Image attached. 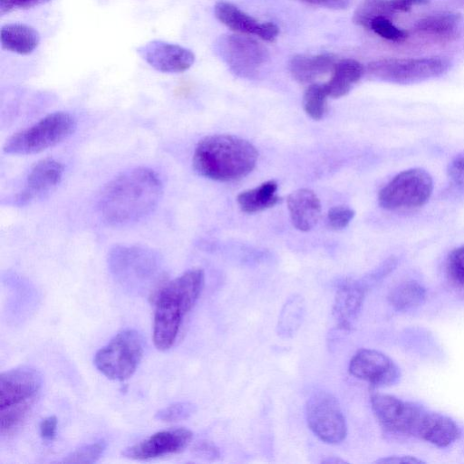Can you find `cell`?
I'll use <instances>...</instances> for the list:
<instances>
[{
	"instance_id": "obj_20",
	"label": "cell",
	"mask_w": 464,
	"mask_h": 464,
	"mask_svg": "<svg viewBox=\"0 0 464 464\" xmlns=\"http://www.w3.org/2000/svg\"><path fill=\"white\" fill-rule=\"evenodd\" d=\"M286 203L291 221L296 229L307 232L317 224L321 216V203L313 190L296 189L288 195Z\"/></svg>"
},
{
	"instance_id": "obj_10",
	"label": "cell",
	"mask_w": 464,
	"mask_h": 464,
	"mask_svg": "<svg viewBox=\"0 0 464 464\" xmlns=\"http://www.w3.org/2000/svg\"><path fill=\"white\" fill-rule=\"evenodd\" d=\"M305 415L310 430L324 442L337 444L345 439V417L339 401L330 392H314L307 400Z\"/></svg>"
},
{
	"instance_id": "obj_39",
	"label": "cell",
	"mask_w": 464,
	"mask_h": 464,
	"mask_svg": "<svg viewBox=\"0 0 464 464\" xmlns=\"http://www.w3.org/2000/svg\"><path fill=\"white\" fill-rule=\"evenodd\" d=\"M430 0H390L394 12H409L416 5H426Z\"/></svg>"
},
{
	"instance_id": "obj_35",
	"label": "cell",
	"mask_w": 464,
	"mask_h": 464,
	"mask_svg": "<svg viewBox=\"0 0 464 464\" xmlns=\"http://www.w3.org/2000/svg\"><path fill=\"white\" fill-rule=\"evenodd\" d=\"M192 452L197 458L206 460H216L220 457L219 449L208 440H200L192 447Z\"/></svg>"
},
{
	"instance_id": "obj_6",
	"label": "cell",
	"mask_w": 464,
	"mask_h": 464,
	"mask_svg": "<svg viewBox=\"0 0 464 464\" xmlns=\"http://www.w3.org/2000/svg\"><path fill=\"white\" fill-rule=\"evenodd\" d=\"M144 353V340L134 329L118 333L95 354L97 370L111 380L124 381L137 370Z\"/></svg>"
},
{
	"instance_id": "obj_27",
	"label": "cell",
	"mask_w": 464,
	"mask_h": 464,
	"mask_svg": "<svg viewBox=\"0 0 464 464\" xmlns=\"http://www.w3.org/2000/svg\"><path fill=\"white\" fill-rule=\"evenodd\" d=\"M426 296L424 287L415 281L397 285L389 295L390 304L399 311H406L421 304Z\"/></svg>"
},
{
	"instance_id": "obj_36",
	"label": "cell",
	"mask_w": 464,
	"mask_h": 464,
	"mask_svg": "<svg viewBox=\"0 0 464 464\" xmlns=\"http://www.w3.org/2000/svg\"><path fill=\"white\" fill-rule=\"evenodd\" d=\"M448 176L455 186L464 190V151L449 164Z\"/></svg>"
},
{
	"instance_id": "obj_29",
	"label": "cell",
	"mask_w": 464,
	"mask_h": 464,
	"mask_svg": "<svg viewBox=\"0 0 464 464\" xmlns=\"http://www.w3.org/2000/svg\"><path fill=\"white\" fill-rule=\"evenodd\" d=\"M329 97L324 84H310L303 97V107L305 113L313 120H321L326 111V101Z\"/></svg>"
},
{
	"instance_id": "obj_33",
	"label": "cell",
	"mask_w": 464,
	"mask_h": 464,
	"mask_svg": "<svg viewBox=\"0 0 464 464\" xmlns=\"http://www.w3.org/2000/svg\"><path fill=\"white\" fill-rule=\"evenodd\" d=\"M447 272L454 283L464 285V246L450 253L447 259Z\"/></svg>"
},
{
	"instance_id": "obj_30",
	"label": "cell",
	"mask_w": 464,
	"mask_h": 464,
	"mask_svg": "<svg viewBox=\"0 0 464 464\" xmlns=\"http://www.w3.org/2000/svg\"><path fill=\"white\" fill-rule=\"evenodd\" d=\"M106 442L100 440L90 444H83L70 452L64 459L65 463L91 464L96 462L103 454Z\"/></svg>"
},
{
	"instance_id": "obj_38",
	"label": "cell",
	"mask_w": 464,
	"mask_h": 464,
	"mask_svg": "<svg viewBox=\"0 0 464 464\" xmlns=\"http://www.w3.org/2000/svg\"><path fill=\"white\" fill-rule=\"evenodd\" d=\"M40 435L44 440H53L56 434L57 419L55 416L44 418L39 426Z\"/></svg>"
},
{
	"instance_id": "obj_4",
	"label": "cell",
	"mask_w": 464,
	"mask_h": 464,
	"mask_svg": "<svg viewBox=\"0 0 464 464\" xmlns=\"http://www.w3.org/2000/svg\"><path fill=\"white\" fill-rule=\"evenodd\" d=\"M108 265L114 278L130 290H149L151 295L165 282L161 279L160 256L151 249L115 246L109 254Z\"/></svg>"
},
{
	"instance_id": "obj_3",
	"label": "cell",
	"mask_w": 464,
	"mask_h": 464,
	"mask_svg": "<svg viewBox=\"0 0 464 464\" xmlns=\"http://www.w3.org/2000/svg\"><path fill=\"white\" fill-rule=\"evenodd\" d=\"M258 151L248 140L230 134L201 139L194 150V170L217 181H232L247 176L256 167Z\"/></svg>"
},
{
	"instance_id": "obj_18",
	"label": "cell",
	"mask_w": 464,
	"mask_h": 464,
	"mask_svg": "<svg viewBox=\"0 0 464 464\" xmlns=\"http://www.w3.org/2000/svg\"><path fill=\"white\" fill-rule=\"evenodd\" d=\"M365 292L359 280H345L339 285L333 305V316L339 330L352 328L362 309Z\"/></svg>"
},
{
	"instance_id": "obj_23",
	"label": "cell",
	"mask_w": 464,
	"mask_h": 464,
	"mask_svg": "<svg viewBox=\"0 0 464 464\" xmlns=\"http://www.w3.org/2000/svg\"><path fill=\"white\" fill-rule=\"evenodd\" d=\"M332 77L324 83L329 97L340 98L346 95L362 78L364 69L354 59H343L335 63Z\"/></svg>"
},
{
	"instance_id": "obj_13",
	"label": "cell",
	"mask_w": 464,
	"mask_h": 464,
	"mask_svg": "<svg viewBox=\"0 0 464 464\" xmlns=\"http://www.w3.org/2000/svg\"><path fill=\"white\" fill-rule=\"evenodd\" d=\"M350 373L376 387L390 386L400 379V369L386 354L372 349H360L349 363Z\"/></svg>"
},
{
	"instance_id": "obj_24",
	"label": "cell",
	"mask_w": 464,
	"mask_h": 464,
	"mask_svg": "<svg viewBox=\"0 0 464 464\" xmlns=\"http://www.w3.org/2000/svg\"><path fill=\"white\" fill-rule=\"evenodd\" d=\"M278 185L275 180H268L258 187L242 191L237 197L240 209L248 214L260 212L276 206L281 198L277 196Z\"/></svg>"
},
{
	"instance_id": "obj_19",
	"label": "cell",
	"mask_w": 464,
	"mask_h": 464,
	"mask_svg": "<svg viewBox=\"0 0 464 464\" xmlns=\"http://www.w3.org/2000/svg\"><path fill=\"white\" fill-rule=\"evenodd\" d=\"M415 436L443 448L450 446L460 437V430L450 417L424 410L419 420Z\"/></svg>"
},
{
	"instance_id": "obj_17",
	"label": "cell",
	"mask_w": 464,
	"mask_h": 464,
	"mask_svg": "<svg viewBox=\"0 0 464 464\" xmlns=\"http://www.w3.org/2000/svg\"><path fill=\"white\" fill-rule=\"evenodd\" d=\"M214 13L220 23L237 33L253 34L267 42H274L279 34V29L274 23H260L227 2L217 3Z\"/></svg>"
},
{
	"instance_id": "obj_21",
	"label": "cell",
	"mask_w": 464,
	"mask_h": 464,
	"mask_svg": "<svg viewBox=\"0 0 464 464\" xmlns=\"http://www.w3.org/2000/svg\"><path fill=\"white\" fill-rule=\"evenodd\" d=\"M335 58L329 53L316 55L298 54L291 58L288 69L293 78L300 83H311L333 71Z\"/></svg>"
},
{
	"instance_id": "obj_31",
	"label": "cell",
	"mask_w": 464,
	"mask_h": 464,
	"mask_svg": "<svg viewBox=\"0 0 464 464\" xmlns=\"http://www.w3.org/2000/svg\"><path fill=\"white\" fill-rule=\"evenodd\" d=\"M196 411L197 406L194 403L179 401L160 409L156 412L155 418L164 422H175L189 418Z\"/></svg>"
},
{
	"instance_id": "obj_32",
	"label": "cell",
	"mask_w": 464,
	"mask_h": 464,
	"mask_svg": "<svg viewBox=\"0 0 464 464\" xmlns=\"http://www.w3.org/2000/svg\"><path fill=\"white\" fill-rule=\"evenodd\" d=\"M370 29L382 38L395 43L403 42L408 37L406 31L395 26L387 17L374 19L371 23Z\"/></svg>"
},
{
	"instance_id": "obj_7",
	"label": "cell",
	"mask_w": 464,
	"mask_h": 464,
	"mask_svg": "<svg viewBox=\"0 0 464 464\" xmlns=\"http://www.w3.org/2000/svg\"><path fill=\"white\" fill-rule=\"evenodd\" d=\"M433 190L429 172L420 168L403 170L388 182L378 194L379 205L387 210L411 209L423 206Z\"/></svg>"
},
{
	"instance_id": "obj_2",
	"label": "cell",
	"mask_w": 464,
	"mask_h": 464,
	"mask_svg": "<svg viewBox=\"0 0 464 464\" xmlns=\"http://www.w3.org/2000/svg\"><path fill=\"white\" fill-rule=\"evenodd\" d=\"M204 285V272L194 268L161 284L150 296L154 303L153 342L160 351L175 343L184 316L196 304Z\"/></svg>"
},
{
	"instance_id": "obj_41",
	"label": "cell",
	"mask_w": 464,
	"mask_h": 464,
	"mask_svg": "<svg viewBox=\"0 0 464 464\" xmlns=\"http://www.w3.org/2000/svg\"><path fill=\"white\" fill-rule=\"evenodd\" d=\"M377 463H424V461L411 456H392L376 460Z\"/></svg>"
},
{
	"instance_id": "obj_26",
	"label": "cell",
	"mask_w": 464,
	"mask_h": 464,
	"mask_svg": "<svg viewBox=\"0 0 464 464\" xmlns=\"http://www.w3.org/2000/svg\"><path fill=\"white\" fill-rule=\"evenodd\" d=\"M305 314L304 298L293 295L285 303L278 316L276 333L282 338H291L299 330Z\"/></svg>"
},
{
	"instance_id": "obj_28",
	"label": "cell",
	"mask_w": 464,
	"mask_h": 464,
	"mask_svg": "<svg viewBox=\"0 0 464 464\" xmlns=\"http://www.w3.org/2000/svg\"><path fill=\"white\" fill-rule=\"evenodd\" d=\"M394 13L390 0H363L354 11L353 21L360 26L370 29L371 23L374 19L391 18Z\"/></svg>"
},
{
	"instance_id": "obj_16",
	"label": "cell",
	"mask_w": 464,
	"mask_h": 464,
	"mask_svg": "<svg viewBox=\"0 0 464 464\" xmlns=\"http://www.w3.org/2000/svg\"><path fill=\"white\" fill-rule=\"evenodd\" d=\"M63 165L51 158L39 160L31 169L24 187L15 195L13 203L24 206L54 188L62 180Z\"/></svg>"
},
{
	"instance_id": "obj_22",
	"label": "cell",
	"mask_w": 464,
	"mask_h": 464,
	"mask_svg": "<svg viewBox=\"0 0 464 464\" xmlns=\"http://www.w3.org/2000/svg\"><path fill=\"white\" fill-rule=\"evenodd\" d=\"M2 48L18 54H30L40 43V34L34 27L20 24H8L1 28Z\"/></svg>"
},
{
	"instance_id": "obj_9",
	"label": "cell",
	"mask_w": 464,
	"mask_h": 464,
	"mask_svg": "<svg viewBox=\"0 0 464 464\" xmlns=\"http://www.w3.org/2000/svg\"><path fill=\"white\" fill-rule=\"evenodd\" d=\"M218 57L237 76L255 77L268 62L267 49L257 41L240 34L221 35L215 44Z\"/></svg>"
},
{
	"instance_id": "obj_11",
	"label": "cell",
	"mask_w": 464,
	"mask_h": 464,
	"mask_svg": "<svg viewBox=\"0 0 464 464\" xmlns=\"http://www.w3.org/2000/svg\"><path fill=\"white\" fill-rule=\"evenodd\" d=\"M43 383L38 370L31 366H19L0 375V411L33 406Z\"/></svg>"
},
{
	"instance_id": "obj_25",
	"label": "cell",
	"mask_w": 464,
	"mask_h": 464,
	"mask_svg": "<svg viewBox=\"0 0 464 464\" xmlns=\"http://www.w3.org/2000/svg\"><path fill=\"white\" fill-rule=\"evenodd\" d=\"M460 20L461 16L458 13H438L417 21L415 31L437 39H448L454 35Z\"/></svg>"
},
{
	"instance_id": "obj_14",
	"label": "cell",
	"mask_w": 464,
	"mask_h": 464,
	"mask_svg": "<svg viewBox=\"0 0 464 464\" xmlns=\"http://www.w3.org/2000/svg\"><path fill=\"white\" fill-rule=\"evenodd\" d=\"M192 437V431L186 428L161 430L126 448L122 455L131 459L147 460L176 454L188 446Z\"/></svg>"
},
{
	"instance_id": "obj_40",
	"label": "cell",
	"mask_w": 464,
	"mask_h": 464,
	"mask_svg": "<svg viewBox=\"0 0 464 464\" xmlns=\"http://www.w3.org/2000/svg\"><path fill=\"white\" fill-rule=\"evenodd\" d=\"M308 4L318 5L334 10L346 9L350 5V0H302Z\"/></svg>"
},
{
	"instance_id": "obj_8",
	"label": "cell",
	"mask_w": 464,
	"mask_h": 464,
	"mask_svg": "<svg viewBox=\"0 0 464 464\" xmlns=\"http://www.w3.org/2000/svg\"><path fill=\"white\" fill-rule=\"evenodd\" d=\"M449 67L450 62L442 57L385 58L371 62L367 71L383 82L410 84L439 77Z\"/></svg>"
},
{
	"instance_id": "obj_34",
	"label": "cell",
	"mask_w": 464,
	"mask_h": 464,
	"mask_svg": "<svg viewBox=\"0 0 464 464\" xmlns=\"http://www.w3.org/2000/svg\"><path fill=\"white\" fill-rule=\"evenodd\" d=\"M355 215L354 210L344 206H335L328 210L327 224L332 229L346 227Z\"/></svg>"
},
{
	"instance_id": "obj_37",
	"label": "cell",
	"mask_w": 464,
	"mask_h": 464,
	"mask_svg": "<svg viewBox=\"0 0 464 464\" xmlns=\"http://www.w3.org/2000/svg\"><path fill=\"white\" fill-rule=\"evenodd\" d=\"M50 0H0V13L5 14L16 9H28Z\"/></svg>"
},
{
	"instance_id": "obj_1",
	"label": "cell",
	"mask_w": 464,
	"mask_h": 464,
	"mask_svg": "<svg viewBox=\"0 0 464 464\" xmlns=\"http://www.w3.org/2000/svg\"><path fill=\"white\" fill-rule=\"evenodd\" d=\"M162 192L163 184L158 173L147 167H137L105 185L99 198V211L111 226L130 225L150 214Z\"/></svg>"
},
{
	"instance_id": "obj_42",
	"label": "cell",
	"mask_w": 464,
	"mask_h": 464,
	"mask_svg": "<svg viewBox=\"0 0 464 464\" xmlns=\"http://www.w3.org/2000/svg\"><path fill=\"white\" fill-rule=\"evenodd\" d=\"M323 462H326V463H344L345 460L341 459H337L336 457H331L328 459L323 460Z\"/></svg>"
},
{
	"instance_id": "obj_15",
	"label": "cell",
	"mask_w": 464,
	"mask_h": 464,
	"mask_svg": "<svg viewBox=\"0 0 464 464\" xmlns=\"http://www.w3.org/2000/svg\"><path fill=\"white\" fill-rule=\"evenodd\" d=\"M137 52L152 68L161 72H183L195 62V55L189 49L160 40L148 42Z\"/></svg>"
},
{
	"instance_id": "obj_12",
	"label": "cell",
	"mask_w": 464,
	"mask_h": 464,
	"mask_svg": "<svg viewBox=\"0 0 464 464\" xmlns=\"http://www.w3.org/2000/svg\"><path fill=\"white\" fill-rule=\"evenodd\" d=\"M374 415L389 432L415 435L419 420L425 409L395 396L375 393L371 396Z\"/></svg>"
},
{
	"instance_id": "obj_5",
	"label": "cell",
	"mask_w": 464,
	"mask_h": 464,
	"mask_svg": "<svg viewBox=\"0 0 464 464\" xmlns=\"http://www.w3.org/2000/svg\"><path fill=\"white\" fill-rule=\"evenodd\" d=\"M75 118L65 111H55L13 134L5 143L6 154L28 155L42 152L67 138L75 130Z\"/></svg>"
}]
</instances>
